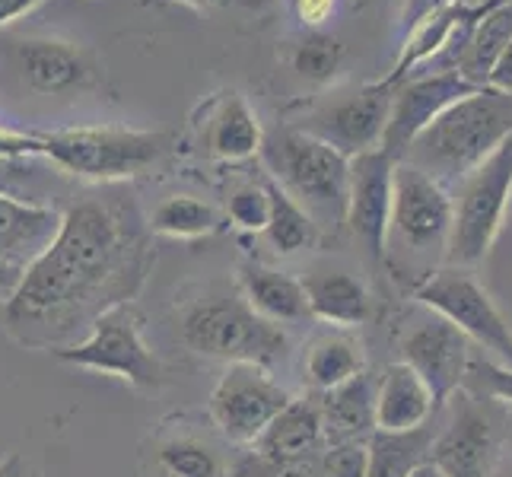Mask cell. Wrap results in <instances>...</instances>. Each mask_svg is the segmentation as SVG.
I'll return each instance as SVG.
<instances>
[{
    "label": "cell",
    "mask_w": 512,
    "mask_h": 477,
    "mask_svg": "<svg viewBox=\"0 0 512 477\" xmlns=\"http://www.w3.org/2000/svg\"><path fill=\"white\" fill-rule=\"evenodd\" d=\"M131 236L105 204L86 201L61 217L55 242L20 274L7 296V325L13 331H39L51 325H77L96 309L131 303L140 284V264L131 258Z\"/></svg>",
    "instance_id": "1"
},
{
    "label": "cell",
    "mask_w": 512,
    "mask_h": 477,
    "mask_svg": "<svg viewBox=\"0 0 512 477\" xmlns=\"http://www.w3.org/2000/svg\"><path fill=\"white\" fill-rule=\"evenodd\" d=\"M512 134V93L481 86L439 112L404 153L436 182L458 185ZM401 163V159H398Z\"/></svg>",
    "instance_id": "2"
},
{
    "label": "cell",
    "mask_w": 512,
    "mask_h": 477,
    "mask_svg": "<svg viewBox=\"0 0 512 477\" xmlns=\"http://www.w3.org/2000/svg\"><path fill=\"white\" fill-rule=\"evenodd\" d=\"M452 233V194L443 182L411 163H395L392 179V214L385 229L388 264L398 280H408L411 290L423 284L439 261H446Z\"/></svg>",
    "instance_id": "3"
},
{
    "label": "cell",
    "mask_w": 512,
    "mask_h": 477,
    "mask_svg": "<svg viewBox=\"0 0 512 477\" xmlns=\"http://www.w3.org/2000/svg\"><path fill=\"white\" fill-rule=\"evenodd\" d=\"M268 175L306 210L312 223L341 229L347 223L350 159L299 128H277L261 140Z\"/></svg>",
    "instance_id": "4"
},
{
    "label": "cell",
    "mask_w": 512,
    "mask_h": 477,
    "mask_svg": "<svg viewBox=\"0 0 512 477\" xmlns=\"http://www.w3.org/2000/svg\"><path fill=\"white\" fill-rule=\"evenodd\" d=\"M182 341L207 360L271 369L287 353V334L239 293H207L182 312Z\"/></svg>",
    "instance_id": "5"
},
{
    "label": "cell",
    "mask_w": 512,
    "mask_h": 477,
    "mask_svg": "<svg viewBox=\"0 0 512 477\" xmlns=\"http://www.w3.org/2000/svg\"><path fill=\"white\" fill-rule=\"evenodd\" d=\"M35 137L42 144V156H51L61 169L93 182L134 179L160 163L172 147L169 134L134 128H67Z\"/></svg>",
    "instance_id": "6"
},
{
    "label": "cell",
    "mask_w": 512,
    "mask_h": 477,
    "mask_svg": "<svg viewBox=\"0 0 512 477\" xmlns=\"http://www.w3.org/2000/svg\"><path fill=\"white\" fill-rule=\"evenodd\" d=\"M512 210V134L484 163L458 182L452 198V233L446 261L452 268H471L487 258Z\"/></svg>",
    "instance_id": "7"
},
{
    "label": "cell",
    "mask_w": 512,
    "mask_h": 477,
    "mask_svg": "<svg viewBox=\"0 0 512 477\" xmlns=\"http://www.w3.org/2000/svg\"><path fill=\"white\" fill-rule=\"evenodd\" d=\"M55 357L70 366L115 376L134 388H160L166 382V369L144 344L140 312L131 303H115L99 312L90 325V338L74 347H58Z\"/></svg>",
    "instance_id": "8"
},
{
    "label": "cell",
    "mask_w": 512,
    "mask_h": 477,
    "mask_svg": "<svg viewBox=\"0 0 512 477\" xmlns=\"http://www.w3.org/2000/svg\"><path fill=\"white\" fill-rule=\"evenodd\" d=\"M411 296L420 306L433 309L439 318L455 325L468 341L481 344L490 353L487 360L512 369V328L468 268L446 264V268L433 271L423 284H417Z\"/></svg>",
    "instance_id": "9"
},
{
    "label": "cell",
    "mask_w": 512,
    "mask_h": 477,
    "mask_svg": "<svg viewBox=\"0 0 512 477\" xmlns=\"http://www.w3.org/2000/svg\"><path fill=\"white\" fill-rule=\"evenodd\" d=\"M392 93L395 86L388 80L357 86V90L338 93L325 99L322 105H315L293 128L319 137L322 144L334 147L347 159L379 150L388 125V109H392Z\"/></svg>",
    "instance_id": "10"
},
{
    "label": "cell",
    "mask_w": 512,
    "mask_h": 477,
    "mask_svg": "<svg viewBox=\"0 0 512 477\" xmlns=\"http://www.w3.org/2000/svg\"><path fill=\"white\" fill-rule=\"evenodd\" d=\"M290 395L268 369L252 363H229L210 392V417L217 430L236 446H252L264 427L287 408Z\"/></svg>",
    "instance_id": "11"
},
{
    "label": "cell",
    "mask_w": 512,
    "mask_h": 477,
    "mask_svg": "<svg viewBox=\"0 0 512 477\" xmlns=\"http://www.w3.org/2000/svg\"><path fill=\"white\" fill-rule=\"evenodd\" d=\"M401 363L411 366L420 376V382L427 385L433 408H443L468 376L471 341L455 325H449L446 318H439L433 312L417 328L404 334Z\"/></svg>",
    "instance_id": "12"
},
{
    "label": "cell",
    "mask_w": 512,
    "mask_h": 477,
    "mask_svg": "<svg viewBox=\"0 0 512 477\" xmlns=\"http://www.w3.org/2000/svg\"><path fill=\"white\" fill-rule=\"evenodd\" d=\"M474 90H481V86H471L465 77H458L455 70H449V74L430 70V74H423V77L401 80L392 93V109H388V125H385L379 150L398 163L414 144V137L427 128L439 112H446L452 102H458Z\"/></svg>",
    "instance_id": "13"
},
{
    "label": "cell",
    "mask_w": 512,
    "mask_h": 477,
    "mask_svg": "<svg viewBox=\"0 0 512 477\" xmlns=\"http://www.w3.org/2000/svg\"><path fill=\"white\" fill-rule=\"evenodd\" d=\"M392 179L395 159L382 150H369L350 159V191H347V226L353 229L373 261H382L385 229L392 214Z\"/></svg>",
    "instance_id": "14"
},
{
    "label": "cell",
    "mask_w": 512,
    "mask_h": 477,
    "mask_svg": "<svg viewBox=\"0 0 512 477\" xmlns=\"http://www.w3.org/2000/svg\"><path fill=\"white\" fill-rule=\"evenodd\" d=\"M61 229V214L0 194V264L26 271Z\"/></svg>",
    "instance_id": "15"
},
{
    "label": "cell",
    "mask_w": 512,
    "mask_h": 477,
    "mask_svg": "<svg viewBox=\"0 0 512 477\" xmlns=\"http://www.w3.org/2000/svg\"><path fill=\"white\" fill-rule=\"evenodd\" d=\"M376 388L379 379L373 373H357L344 385L322 392L319 408L325 423L328 443H366L376 433Z\"/></svg>",
    "instance_id": "16"
},
{
    "label": "cell",
    "mask_w": 512,
    "mask_h": 477,
    "mask_svg": "<svg viewBox=\"0 0 512 477\" xmlns=\"http://www.w3.org/2000/svg\"><path fill=\"white\" fill-rule=\"evenodd\" d=\"M490 449H493L490 423L478 408L465 404L449 423V430L436 436L430 462L443 477H487Z\"/></svg>",
    "instance_id": "17"
},
{
    "label": "cell",
    "mask_w": 512,
    "mask_h": 477,
    "mask_svg": "<svg viewBox=\"0 0 512 477\" xmlns=\"http://www.w3.org/2000/svg\"><path fill=\"white\" fill-rule=\"evenodd\" d=\"M252 449L264 458H274V462L322 452L325 423H322L319 398H290L287 408L280 411L252 443Z\"/></svg>",
    "instance_id": "18"
},
{
    "label": "cell",
    "mask_w": 512,
    "mask_h": 477,
    "mask_svg": "<svg viewBox=\"0 0 512 477\" xmlns=\"http://www.w3.org/2000/svg\"><path fill=\"white\" fill-rule=\"evenodd\" d=\"M236 280H239V296L261 318H268L274 325L299 322V318L309 315L303 284L284 271L268 268V264H258V261H242Z\"/></svg>",
    "instance_id": "19"
},
{
    "label": "cell",
    "mask_w": 512,
    "mask_h": 477,
    "mask_svg": "<svg viewBox=\"0 0 512 477\" xmlns=\"http://www.w3.org/2000/svg\"><path fill=\"white\" fill-rule=\"evenodd\" d=\"M261 140L264 134L258 125V115L252 112V105L245 102V96L236 90L220 93L204 128L207 153L226 159V163H239V159H249L261 150Z\"/></svg>",
    "instance_id": "20"
},
{
    "label": "cell",
    "mask_w": 512,
    "mask_h": 477,
    "mask_svg": "<svg viewBox=\"0 0 512 477\" xmlns=\"http://www.w3.org/2000/svg\"><path fill=\"white\" fill-rule=\"evenodd\" d=\"M309 315L338 328H357L369 318V293L360 277L347 271H312L303 280Z\"/></svg>",
    "instance_id": "21"
},
{
    "label": "cell",
    "mask_w": 512,
    "mask_h": 477,
    "mask_svg": "<svg viewBox=\"0 0 512 477\" xmlns=\"http://www.w3.org/2000/svg\"><path fill=\"white\" fill-rule=\"evenodd\" d=\"M433 398L411 366L392 363L376 388V430H414L433 414Z\"/></svg>",
    "instance_id": "22"
},
{
    "label": "cell",
    "mask_w": 512,
    "mask_h": 477,
    "mask_svg": "<svg viewBox=\"0 0 512 477\" xmlns=\"http://www.w3.org/2000/svg\"><path fill=\"white\" fill-rule=\"evenodd\" d=\"M436 443L433 427L414 430H376L366 439V477H411L430 462Z\"/></svg>",
    "instance_id": "23"
},
{
    "label": "cell",
    "mask_w": 512,
    "mask_h": 477,
    "mask_svg": "<svg viewBox=\"0 0 512 477\" xmlns=\"http://www.w3.org/2000/svg\"><path fill=\"white\" fill-rule=\"evenodd\" d=\"M20 67L32 90L39 93H64L86 80L83 55L58 39H29L20 45Z\"/></svg>",
    "instance_id": "24"
},
{
    "label": "cell",
    "mask_w": 512,
    "mask_h": 477,
    "mask_svg": "<svg viewBox=\"0 0 512 477\" xmlns=\"http://www.w3.org/2000/svg\"><path fill=\"white\" fill-rule=\"evenodd\" d=\"M509 39H512V0H490L478 26L471 32L468 48L455 67V74L465 77L471 86H487L490 70L500 61Z\"/></svg>",
    "instance_id": "25"
},
{
    "label": "cell",
    "mask_w": 512,
    "mask_h": 477,
    "mask_svg": "<svg viewBox=\"0 0 512 477\" xmlns=\"http://www.w3.org/2000/svg\"><path fill=\"white\" fill-rule=\"evenodd\" d=\"M306 382L315 392H331V388L344 385L357 373H363V347L357 338L344 331H331L315 338L306 350Z\"/></svg>",
    "instance_id": "26"
},
{
    "label": "cell",
    "mask_w": 512,
    "mask_h": 477,
    "mask_svg": "<svg viewBox=\"0 0 512 477\" xmlns=\"http://www.w3.org/2000/svg\"><path fill=\"white\" fill-rule=\"evenodd\" d=\"M261 185L268 191V226H264V236L274 245V252L293 255L299 249H309V245L319 239V226L312 223V217L271 179V175H264Z\"/></svg>",
    "instance_id": "27"
},
{
    "label": "cell",
    "mask_w": 512,
    "mask_h": 477,
    "mask_svg": "<svg viewBox=\"0 0 512 477\" xmlns=\"http://www.w3.org/2000/svg\"><path fill=\"white\" fill-rule=\"evenodd\" d=\"M226 226V217L217 207H210L198 198H188V194H172L163 204H156L150 214V229L169 239H201V236H214Z\"/></svg>",
    "instance_id": "28"
},
{
    "label": "cell",
    "mask_w": 512,
    "mask_h": 477,
    "mask_svg": "<svg viewBox=\"0 0 512 477\" xmlns=\"http://www.w3.org/2000/svg\"><path fill=\"white\" fill-rule=\"evenodd\" d=\"M458 13H462V7H458V4H443V7H436L430 16H423V20L417 23V29L411 32L408 45L401 48V55L395 61V70L385 80L392 83V86H398L404 77H411L414 67L430 64L439 55V51L446 48L449 35H452V29L458 23Z\"/></svg>",
    "instance_id": "29"
},
{
    "label": "cell",
    "mask_w": 512,
    "mask_h": 477,
    "mask_svg": "<svg viewBox=\"0 0 512 477\" xmlns=\"http://www.w3.org/2000/svg\"><path fill=\"white\" fill-rule=\"evenodd\" d=\"M156 462L169 477H226L223 458L201 439H169L156 452Z\"/></svg>",
    "instance_id": "30"
},
{
    "label": "cell",
    "mask_w": 512,
    "mask_h": 477,
    "mask_svg": "<svg viewBox=\"0 0 512 477\" xmlns=\"http://www.w3.org/2000/svg\"><path fill=\"white\" fill-rule=\"evenodd\" d=\"M344 48L338 39H331L325 32H309L303 42L293 48V67L299 77L312 83H325L334 77V70L341 67Z\"/></svg>",
    "instance_id": "31"
},
{
    "label": "cell",
    "mask_w": 512,
    "mask_h": 477,
    "mask_svg": "<svg viewBox=\"0 0 512 477\" xmlns=\"http://www.w3.org/2000/svg\"><path fill=\"white\" fill-rule=\"evenodd\" d=\"M226 220H233V226L245 229V233H264V226H268V191L264 185H242L229 194Z\"/></svg>",
    "instance_id": "32"
},
{
    "label": "cell",
    "mask_w": 512,
    "mask_h": 477,
    "mask_svg": "<svg viewBox=\"0 0 512 477\" xmlns=\"http://www.w3.org/2000/svg\"><path fill=\"white\" fill-rule=\"evenodd\" d=\"M319 477H366V443H328L319 452Z\"/></svg>",
    "instance_id": "33"
},
{
    "label": "cell",
    "mask_w": 512,
    "mask_h": 477,
    "mask_svg": "<svg viewBox=\"0 0 512 477\" xmlns=\"http://www.w3.org/2000/svg\"><path fill=\"white\" fill-rule=\"evenodd\" d=\"M468 373L478 379V385L490 398H500L503 404H512V369L493 363V360H471Z\"/></svg>",
    "instance_id": "34"
},
{
    "label": "cell",
    "mask_w": 512,
    "mask_h": 477,
    "mask_svg": "<svg viewBox=\"0 0 512 477\" xmlns=\"http://www.w3.org/2000/svg\"><path fill=\"white\" fill-rule=\"evenodd\" d=\"M226 477H280V465L274 458H264L255 449H249L226 468Z\"/></svg>",
    "instance_id": "35"
},
{
    "label": "cell",
    "mask_w": 512,
    "mask_h": 477,
    "mask_svg": "<svg viewBox=\"0 0 512 477\" xmlns=\"http://www.w3.org/2000/svg\"><path fill=\"white\" fill-rule=\"evenodd\" d=\"M16 156H42L39 137L0 131V159H16Z\"/></svg>",
    "instance_id": "36"
},
{
    "label": "cell",
    "mask_w": 512,
    "mask_h": 477,
    "mask_svg": "<svg viewBox=\"0 0 512 477\" xmlns=\"http://www.w3.org/2000/svg\"><path fill=\"white\" fill-rule=\"evenodd\" d=\"M334 7H338V0H293V10L296 16L303 20L306 26H322L325 20H331Z\"/></svg>",
    "instance_id": "37"
},
{
    "label": "cell",
    "mask_w": 512,
    "mask_h": 477,
    "mask_svg": "<svg viewBox=\"0 0 512 477\" xmlns=\"http://www.w3.org/2000/svg\"><path fill=\"white\" fill-rule=\"evenodd\" d=\"M487 86H493V90H500V93H512V39H509V45L503 48L500 61L493 64Z\"/></svg>",
    "instance_id": "38"
},
{
    "label": "cell",
    "mask_w": 512,
    "mask_h": 477,
    "mask_svg": "<svg viewBox=\"0 0 512 477\" xmlns=\"http://www.w3.org/2000/svg\"><path fill=\"white\" fill-rule=\"evenodd\" d=\"M35 4H39V0H0V26H7L16 16H23Z\"/></svg>",
    "instance_id": "39"
},
{
    "label": "cell",
    "mask_w": 512,
    "mask_h": 477,
    "mask_svg": "<svg viewBox=\"0 0 512 477\" xmlns=\"http://www.w3.org/2000/svg\"><path fill=\"white\" fill-rule=\"evenodd\" d=\"M160 4H188V7H255L264 0H160Z\"/></svg>",
    "instance_id": "40"
},
{
    "label": "cell",
    "mask_w": 512,
    "mask_h": 477,
    "mask_svg": "<svg viewBox=\"0 0 512 477\" xmlns=\"http://www.w3.org/2000/svg\"><path fill=\"white\" fill-rule=\"evenodd\" d=\"M0 477H26V468H23V458L20 455H7L4 462H0Z\"/></svg>",
    "instance_id": "41"
},
{
    "label": "cell",
    "mask_w": 512,
    "mask_h": 477,
    "mask_svg": "<svg viewBox=\"0 0 512 477\" xmlns=\"http://www.w3.org/2000/svg\"><path fill=\"white\" fill-rule=\"evenodd\" d=\"M20 274L23 271H16V268H7V264H0V293H13V287L20 284Z\"/></svg>",
    "instance_id": "42"
},
{
    "label": "cell",
    "mask_w": 512,
    "mask_h": 477,
    "mask_svg": "<svg viewBox=\"0 0 512 477\" xmlns=\"http://www.w3.org/2000/svg\"><path fill=\"white\" fill-rule=\"evenodd\" d=\"M411 477H443V474H439V468L433 462H427V465H420Z\"/></svg>",
    "instance_id": "43"
},
{
    "label": "cell",
    "mask_w": 512,
    "mask_h": 477,
    "mask_svg": "<svg viewBox=\"0 0 512 477\" xmlns=\"http://www.w3.org/2000/svg\"><path fill=\"white\" fill-rule=\"evenodd\" d=\"M506 430H509V443H512V404H506Z\"/></svg>",
    "instance_id": "44"
},
{
    "label": "cell",
    "mask_w": 512,
    "mask_h": 477,
    "mask_svg": "<svg viewBox=\"0 0 512 477\" xmlns=\"http://www.w3.org/2000/svg\"><path fill=\"white\" fill-rule=\"evenodd\" d=\"M497 477H512V458H509V462L500 468V474H497Z\"/></svg>",
    "instance_id": "45"
}]
</instances>
